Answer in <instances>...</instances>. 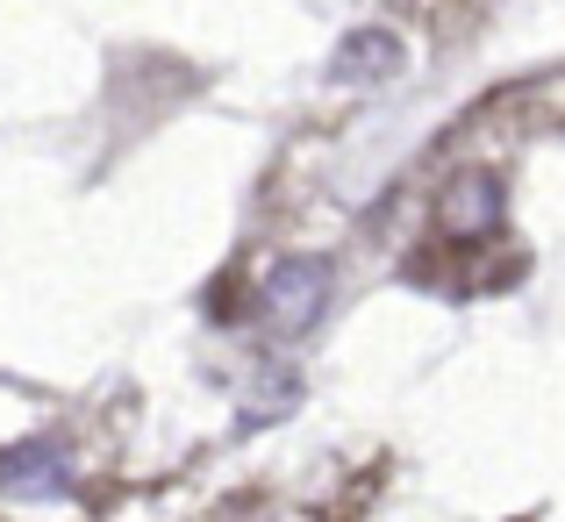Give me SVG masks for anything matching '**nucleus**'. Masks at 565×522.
I'll use <instances>...</instances> for the list:
<instances>
[{
  "mask_svg": "<svg viewBox=\"0 0 565 522\" xmlns=\"http://www.w3.org/2000/svg\"><path fill=\"white\" fill-rule=\"evenodd\" d=\"M337 301V265L316 258V251H294V258H279L273 273H265L258 287V316L273 337H308L322 316H330Z\"/></svg>",
  "mask_w": 565,
  "mask_h": 522,
  "instance_id": "nucleus-1",
  "label": "nucleus"
},
{
  "mask_svg": "<svg viewBox=\"0 0 565 522\" xmlns=\"http://www.w3.org/2000/svg\"><path fill=\"white\" fill-rule=\"evenodd\" d=\"M501 207H509V193H501L494 172H458L437 193V230L458 236V244H480V236L501 230Z\"/></svg>",
  "mask_w": 565,
  "mask_h": 522,
  "instance_id": "nucleus-2",
  "label": "nucleus"
},
{
  "mask_svg": "<svg viewBox=\"0 0 565 522\" xmlns=\"http://www.w3.org/2000/svg\"><path fill=\"white\" fill-rule=\"evenodd\" d=\"M408 65V51H401V36L394 29H351L344 43H337V57H330V72L337 79H351V86H373V79H394V72Z\"/></svg>",
  "mask_w": 565,
  "mask_h": 522,
  "instance_id": "nucleus-3",
  "label": "nucleus"
},
{
  "mask_svg": "<svg viewBox=\"0 0 565 522\" xmlns=\"http://www.w3.org/2000/svg\"><path fill=\"white\" fill-rule=\"evenodd\" d=\"M0 487H14V494H57L65 487V466H57V451H14L0 458Z\"/></svg>",
  "mask_w": 565,
  "mask_h": 522,
  "instance_id": "nucleus-4",
  "label": "nucleus"
}]
</instances>
